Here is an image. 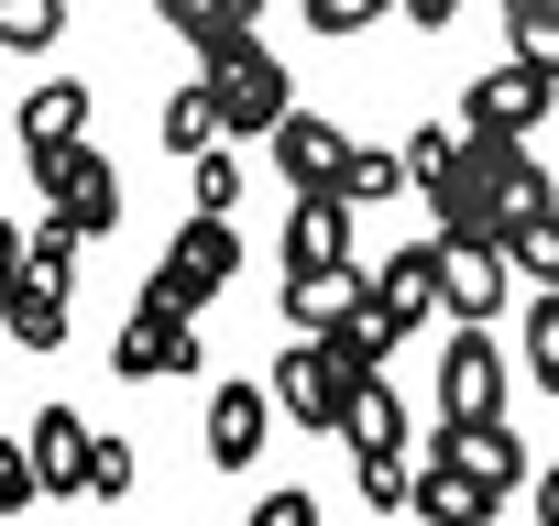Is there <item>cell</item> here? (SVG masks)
Listing matches in <instances>:
<instances>
[{"label": "cell", "instance_id": "6da1fadb", "mask_svg": "<svg viewBox=\"0 0 559 526\" xmlns=\"http://www.w3.org/2000/svg\"><path fill=\"white\" fill-rule=\"evenodd\" d=\"M78 219L56 208L34 241H23V275H12V297H0V340H23V351H67V297H78Z\"/></svg>", "mask_w": 559, "mask_h": 526}, {"label": "cell", "instance_id": "7a4b0ae2", "mask_svg": "<svg viewBox=\"0 0 559 526\" xmlns=\"http://www.w3.org/2000/svg\"><path fill=\"white\" fill-rule=\"evenodd\" d=\"M198 77H209V99H219V132H230V143H252V132H274V121L297 110V99H286L297 77L274 67V45H263V34H241V45L198 56Z\"/></svg>", "mask_w": 559, "mask_h": 526}, {"label": "cell", "instance_id": "3957f363", "mask_svg": "<svg viewBox=\"0 0 559 526\" xmlns=\"http://www.w3.org/2000/svg\"><path fill=\"white\" fill-rule=\"evenodd\" d=\"M352 384H362V362H352L330 330H308L286 362H274V406H286L308 439H341V406H352Z\"/></svg>", "mask_w": 559, "mask_h": 526}, {"label": "cell", "instance_id": "277c9868", "mask_svg": "<svg viewBox=\"0 0 559 526\" xmlns=\"http://www.w3.org/2000/svg\"><path fill=\"white\" fill-rule=\"evenodd\" d=\"M110 373H121V384H176V373H198V308H176V297L143 286V308H132L121 340H110Z\"/></svg>", "mask_w": 559, "mask_h": 526}, {"label": "cell", "instance_id": "5b68a950", "mask_svg": "<svg viewBox=\"0 0 559 526\" xmlns=\"http://www.w3.org/2000/svg\"><path fill=\"white\" fill-rule=\"evenodd\" d=\"M34 187H45V208H67L88 241L99 230H121V165L78 132V143H56V154H34Z\"/></svg>", "mask_w": 559, "mask_h": 526}, {"label": "cell", "instance_id": "8992f818", "mask_svg": "<svg viewBox=\"0 0 559 526\" xmlns=\"http://www.w3.org/2000/svg\"><path fill=\"white\" fill-rule=\"evenodd\" d=\"M230 275H241V241H230V208H198V219H187V230L165 241V263H154L143 286H154V297H176V308H209V297H219Z\"/></svg>", "mask_w": 559, "mask_h": 526}, {"label": "cell", "instance_id": "52a82bcc", "mask_svg": "<svg viewBox=\"0 0 559 526\" xmlns=\"http://www.w3.org/2000/svg\"><path fill=\"white\" fill-rule=\"evenodd\" d=\"M504 297H515V241L504 230H439V308L493 319Z\"/></svg>", "mask_w": 559, "mask_h": 526}, {"label": "cell", "instance_id": "ba28073f", "mask_svg": "<svg viewBox=\"0 0 559 526\" xmlns=\"http://www.w3.org/2000/svg\"><path fill=\"white\" fill-rule=\"evenodd\" d=\"M548 99H559V67H526V56H504V67H483V77H472L461 121H472V132H504V143H526V132L548 121Z\"/></svg>", "mask_w": 559, "mask_h": 526}, {"label": "cell", "instance_id": "9c48e42d", "mask_svg": "<svg viewBox=\"0 0 559 526\" xmlns=\"http://www.w3.org/2000/svg\"><path fill=\"white\" fill-rule=\"evenodd\" d=\"M439 417H504V351L483 340V319L439 340Z\"/></svg>", "mask_w": 559, "mask_h": 526}, {"label": "cell", "instance_id": "30bf717a", "mask_svg": "<svg viewBox=\"0 0 559 526\" xmlns=\"http://www.w3.org/2000/svg\"><path fill=\"white\" fill-rule=\"evenodd\" d=\"M274 417H286L274 384H219V395H209V461H219V471H252V450L274 439Z\"/></svg>", "mask_w": 559, "mask_h": 526}, {"label": "cell", "instance_id": "8fae6325", "mask_svg": "<svg viewBox=\"0 0 559 526\" xmlns=\"http://www.w3.org/2000/svg\"><path fill=\"white\" fill-rule=\"evenodd\" d=\"M34 471H45V493H88V450H99V428L78 417V406H34Z\"/></svg>", "mask_w": 559, "mask_h": 526}, {"label": "cell", "instance_id": "7c38bea8", "mask_svg": "<svg viewBox=\"0 0 559 526\" xmlns=\"http://www.w3.org/2000/svg\"><path fill=\"white\" fill-rule=\"evenodd\" d=\"M263 143H274V176H297V198H308V187H341V154H352V143H341L319 110H286Z\"/></svg>", "mask_w": 559, "mask_h": 526}, {"label": "cell", "instance_id": "4fadbf2b", "mask_svg": "<svg viewBox=\"0 0 559 526\" xmlns=\"http://www.w3.org/2000/svg\"><path fill=\"white\" fill-rule=\"evenodd\" d=\"M297 263H352V198L341 187H308L297 219H286V275Z\"/></svg>", "mask_w": 559, "mask_h": 526}, {"label": "cell", "instance_id": "5bb4252c", "mask_svg": "<svg viewBox=\"0 0 559 526\" xmlns=\"http://www.w3.org/2000/svg\"><path fill=\"white\" fill-rule=\"evenodd\" d=\"M537 208H559V187H548V165H537L526 143H504V132H493V230L515 241V230H526Z\"/></svg>", "mask_w": 559, "mask_h": 526}, {"label": "cell", "instance_id": "9a60e30c", "mask_svg": "<svg viewBox=\"0 0 559 526\" xmlns=\"http://www.w3.org/2000/svg\"><path fill=\"white\" fill-rule=\"evenodd\" d=\"M439 461H461V471H483L493 493H515V428L504 417H439V439H428Z\"/></svg>", "mask_w": 559, "mask_h": 526}, {"label": "cell", "instance_id": "2e32d148", "mask_svg": "<svg viewBox=\"0 0 559 526\" xmlns=\"http://www.w3.org/2000/svg\"><path fill=\"white\" fill-rule=\"evenodd\" d=\"M406 504H417V515H439V526H483L504 493H493L483 471H461V461H439V450H428V471H417V493H406Z\"/></svg>", "mask_w": 559, "mask_h": 526}, {"label": "cell", "instance_id": "e0dca14e", "mask_svg": "<svg viewBox=\"0 0 559 526\" xmlns=\"http://www.w3.org/2000/svg\"><path fill=\"white\" fill-rule=\"evenodd\" d=\"M154 23H165L176 45H198V56H219V45H241V34L263 23V0H154Z\"/></svg>", "mask_w": 559, "mask_h": 526}, {"label": "cell", "instance_id": "ac0fdd59", "mask_svg": "<svg viewBox=\"0 0 559 526\" xmlns=\"http://www.w3.org/2000/svg\"><path fill=\"white\" fill-rule=\"evenodd\" d=\"M373 297H384V308H395V319H406V330H417V319H428V308H439V230H428V241H406V252H384V263H373Z\"/></svg>", "mask_w": 559, "mask_h": 526}, {"label": "cell", "instance_id": "d6986e66", "mask_svg": "<svg viewBox=\"0 0 559 526\" xmlns=\"http://www.w3.org/2000/svg\"><path fill=\"white\" fill-rule=\"evenodd\" d=\"M352 297H362L352 263H297V275H286V319H297V330H341Z\"/></svg>", "mask_w": 559, "mask_h": 526}, {"label": "cell", "instance_id": "ffe728a7", "mask_svg": "<svg viewBox=\"0 0 559 526\" xmlns=\"http://www.w3.org/2000/svg\"><path fill=\"white\" fill-rule=\"evenodd\" d=\"M88 132V88L78 77H45L34 99H23V154H56V143H78Z\"/></svg>", "mask_w": 559, "mask_h": 526}, {"label": "cell", "instance_id": "44dd1931", "mask_svg": "<svg viewBox=\"0 0 559 526\" xmlns=\"http://www.w3.org/2000/svg\"><path fill=\"white\" fill-rule=\"evenodd\" d=\"M341 439H352V461H373V450H406V406L384 395V373H362V384H352V406H341Z\"/></svg>", "mask_w": 559, "mask_h": 526}, {"label": "cell", "instance_id": "7402d4cb", "mask_svg": "<svg viewBox=\"0 0 559 526\" xmlns=\"http://www.w3.org/2000/svg\"><path fill=\"white\" fill-rule=\"evenodd\" d=\"M330 340H341V351H352V362H362V373H384V351H395V340H406V319H395V308H384V297H373V275H362V297H352V308H341V330H330Z\"/></svg>", "mask_w": 559, "mask_h": 526}, {"label": "cell", "instance_id": "603a6c76", "mask_svg": "<svg viewBox=\"0 0 559 526\" xmlns=\"http://www.w3.org/2000/svg\"><path fill=\"white\" fill-rule=\"evenodd\" d=\"M154 132H165V154H209V143H230V132H219V99H209V77H198V88H176Z\"/></svg>", "mask_w": 559, "mask_h": 526}, {"label": "cell", "instance_id": "cb8c5ba5", "mask_svg": "<svg viewBox=\"0 0 559 526\" xmlns=\"http://www.w3.org/2000/svg\"><path fill=\"white\" fill-rule=\"evenodd\" d=\"M395 187H417L406 154H384V143H352V154H341V198H352V208H373V198H395Z\"/></svg>", "mask_w": 559, "mask_h": 526}, {"label": "cell", "instance_id": "d4e9b609", "mask_svg": "<svg viewBox=\"0 0 559 526\" xmlns=\"http://www.w3.org/2000/svg\"><path fill=\"white\" fill-rule=\"evenodd\" d=\"M504 56L559 67V0H504Z\"/></svg>", "mask_w": 559, "mask_h": 526}, {"label": "cell", "instance_id": "484cf974", "mask_svg": "<svg viewBox=\"0 0 559 526\" xmlns=\"http://www.w3.org/2000/svg\"><path fill=\"white\" fill-rule=\"evenodd\" d=\"M67 34V0H0V45H12V56H45Z\"/></svg>", "mask_w": 559, "mask_h": 526}, {"label": "cell", "instance_id": "4316f807", "mask_svg": "<svg viewBox=\"0 0 559 526\" xmlns=\"http://www.w3.org/2000/svg\"><path fill=\"white\" fill-rule=\"evenodd\" d=\"M515 351H526V373L559 395V286H537V308H526V330H515Z\"/></svg>", "mask_w": 559, "mask_h": 526}, {"label": "cell", "instance_id": "83f0119b", "mask_svg": "<svg viewBox=\"0 0 559 526\" xmlns=\"http://www.w3.org/2000/svg\"><path fill=\"white\" fill-rule=\"evenodd\" d=\"M187 187H198V208H230V198H241V143H209V154H187Z\"/></svg>", "mask_w": 559, "mask_h": 526}, {"label": "cell", "instance_id": "f1b7e54d", "mask_svg": "<svg viewBox=\"0 0 559 526\" xmlns=\"http://www.w3.org/2000/svg\"><path fill=\"white\" fill-rule=\"evenodd\" d=\"M515 275H526V286H559V208H537V219L515 230Z\"/></svg>", "mask_w": 559, "mask_h": 526}, {"label": "cell", "instance_id": "f546056e", "mask_svg": "<svg viewBox=\"0 0 559 526\" xmlns=\"http://www.w3.org/2000/svg\"><path fill=\"white\" fill-rule=\"evenodd\" d=\"M45 504V471H34V439H0V515Z\"/></svg>", "mask_w": 559, "mask_h": 526}, {"label": "cell", "instance_id": "4dcf8cb0", "mask_svg": "<svg viewBox=\"0 0 559 526\" xmlns=\"http://www.w3.org/2000/svg\"><path fill=\"white\" fill-rule=\"evenodd\" d=\"M406 493H417V471H406V450H373V461H362V504H384V515H395Z\"/></svg>", "mask_w": 559, "mask_h": 526}, {"label": "cell", "instance_id": "1f68e13d", "mask_svg": "<svg viewBox=\"0 0 559 526\" xmlns=\"http://www.w3.org/2000/svg\"><path fill=\"white\" fill-rule=\"evenodd\" d=\"M121 493H132V450L99 439V450H88V504H121Z\"/></svg>", "mask_w": 559, "mask_h": 526}, {"label": "cell", "instance_id": "d6a6232c", "mask_svg": "<svg viewBox=\"0 0 559 526\" xmlns=\"http://www.w3.org/2000/svg\"><path fill=\"white\" fill-rule=\"evenodd\" d=\"M373 12H395V0H308V23H319L330 45H352V34H362Z\"/></svg>", "mask_w": 559, "mask_h": 526}, {"label": "cell", "instance_id": "836d02e7", "mask_svg": "<svg viewBox=\"0 0 559 526\" xmlns=\"http://www.w3.org/2000/svg\"><path fill=\"white\" fill-rule=\"evenodd\" d=\"M263 526H319V493H297V482L263 493Z\"/></svg>", "mask_w": 559, "mask_h": 526}, {"label": "cell", "instance_id": "e575fe53", "mask_svg": "<svg viewBox=\"0 0 559 526\" xmlns=\"http://www.w3.org/2000/svg\"><path fill=\"white\" fill-rule=\"evenodd\" d=\"M395 12H406L417 34H450V12H461V0H395Z\"/></svg>", "mask_w": 559, "mask_h": 526}, {"label": "cell", "instance_id": "d590c367", "mask_svg": "<svg viewBox=\"0 0 559 526\" xmlns=\"http://www.w3.org/2000/svg\"><path fill=\"white\" fill-rule=\"evenodd\" d=\"M23 241H34V230H12V219H0V297H12V275H23Z\"/></svg>", "mask_w": 559, "mask_h": 526}, {"label": "cell", "instance_id": "8d00e7d4", "mask_svg": "<svg viewBox=\"0 0 559 526\" xmlns=\"http://www.w3.org/2000/svg\"><path fill=\"white\" fill-rule=\"evenodd\" d=\"M537 515H548V526H559V461H548V471H537Z\"/></svg>", "mask_w": 559, "mask_h": 526}]
</instances>
